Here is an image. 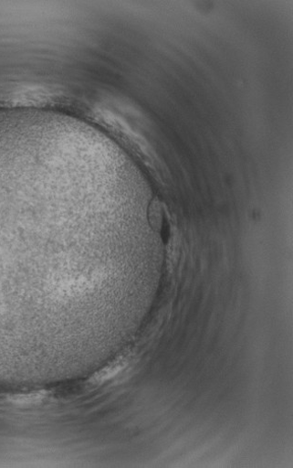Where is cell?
I'll use <instances>...</instances> for the list:
<instances>
[{"label": "cell", "mask_w": 293, "mask_h": 468, "mask_svg": "<svg viewBox=\"0 0 293 468\" xmlns=\"http://www.w3.org/2000/svg\"><path fill=\"white\" fill-rule=\"evenodd\" d=\"M30 181L0 180V339L37 342L78 320L80 264L31 203Z\"/></svg>", "instance_id": "obj_1"}]
</instances>
